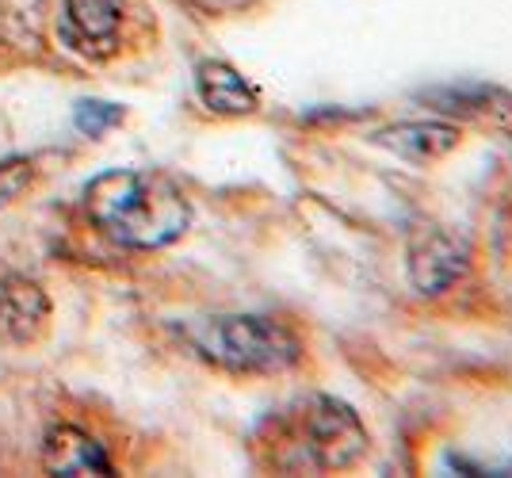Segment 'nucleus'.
I'll return each mask as SVG.
<instances>
[{
  "mask_svg": "<svg viewBox=\"0 0 512 478\" xmlns=\"http://www.w3.org/2000/svg\"><path fill=\"white\" fill-rule=\"evenodd\" d=\"M375 142L413 161V165H432L459 146V127H451V123H398V127H386L375 134Z\"/></svg>",
  "mask_w": 512,
  "mask_h": 478,
  "instance_id": "obj_8",
  "label": "nucleus"
},
{
  "mask_svg": "<svg viewBox=\"0 0 512 478\" xmlns=\"http://www.w3.org/2000/svg\"><path fill=\"white\" fill-rule=\"evenodd\" d=\"M46 314H50V303L35 283L12 272L0 276V337L4 341H16V345L31 341L43 329Z\"/></svg>",
  "mask_w": 512,
  "mask_h": 478,
  "instance_id": "obj_5",
  "label": "nucleus"
},
{
  "mask_svg": "<svg viewBox=\"0 0 512 478\" xmlns=\"http://www.w3.org/2000/svg\"><path fill=\"white\" fill-rule=\"evenodd\" d=\"M119 119H123V111L115 108V104H81L77 108V127L85 134H104Z\"/></svg>",
  "mask_w": 512,
  "mask_h": 478,
  "instance_id": "obj_11",
  "label": "nucleus"
},
{
  "mask_svg": "<svg viewBox=\"0 0 512 478\" xmlns=\"http://www.w3.org/2000/svg\"><path fill=\"white\" fill-rule=\"evenodd\" d=\"M192 345L203 360L226 371H287L302 360V341L287 326L253 314L211 318L192 329Z\"/></svg>",
  "mask_w": 512,
  "mask_h": 478,
  "instance_id": "obj_3",
  "label": "nucleus"
},
{
  "mask_svg": "<svg viewBox=\"0 0 512 478\" xmlns=\"http://www.w3.org/2000/svg\"><path fill=\"white\" fill-rule=\"evenodd\" d=\"M367 452L360 413L341 398L314 394L287 410L283 421V467L295 471H348Z\"/></svg>",
  "mask_w": 512,
  "mask_h": 478,
  "instance_id": "obj_2",
  "label": "nucleus"
},
{
  "mask_svg": "<svg viewBox=\"0 0 512 478\" xmlns=\"http://www.w3.org/2000/svg\"><path fill=\"white\" fill-rule=\"evenodd\" d=\"M43 463L54 475H111L104 448L77 425H58L43 440Z\"/></svg>",
  "mask_w": 512,
  "mask_h": 478,
  "instance_id": "obj_6",
  "label": "nucleus"
},
{
  "mask_svg": "<svg viewBox=\"0 0 512 478\" xmlns=\"http://www.w3.org/2000/svg\"><path fill=\"white\" fill-rule=\"evenodd\" d=\"M85 207L107 238L130 249H161L188 230L192 207L161 173H104L88 184Z\"/></svg>",
  "mask_w": 512,
  "mask_h": 478,
  "instance_id": "obj_1",
  "label": "nucleus"
},
{
  "mask_svg": "<svg viewBox=\"0 0 512 478\" xmlns=\"http://www.w3.org/2000/svg\"><path fill=\"white\" fill-rule=\"evenodd\" d=\"M463 268H467V249L448 234H440V230L417 238L409 249V276L425 295L448 291L451 283L463 276Z\"/></svg>",
  "mask_w": 512,
  "mask_h": 478,
  "instance_id": "obj_4",
  "label": "nucleus"
},
{
  "mask_svg": "<svg viewBox=\"0 0 512 478\" xmlns=\"http://www.w3.org/2000/svg\"><path fill=\"white\" fill-rule=\"evenodd\" d=\"M195 85H199L203 104L218 115H253L256 104H260L253 85L226 62H203L195 69Z\"/></svg>",
  "mask_w": 512,
  "mask_h": 478,
  "instance_id": "obj_9",
  "label": "nucleus"
},
{
  "mask_svg": "<svg viewBox=\"0 0 512 478\" xmlns=\"http://www.w3.org/2000/svg\"><path fill=\"white\" fill-rule=\"evenodd\" d=\"M69 16V39L81 50L111 54L123 23V0H65Z\"/></svg>",
  "mask_w": 512,
  "mask_h": 478,
  "instance_id": "obj_7",
  "label": "nucleus"
},
{
  "mask_svg": "<svg viewBox=\"0 0 512 478\" xmlns=\"http://www.w3.org/2000/svg\"><path fill=\"white\" fill-rule=\"evenodd\" d=\"M31 161H4L0 165V207H8L31 184Z\"/></svg>",
  "mask_w": 512,
  "mask_h": 478,
  "instance_id": "obj_10",
  "label": "nucleus"
}]
</instances>
